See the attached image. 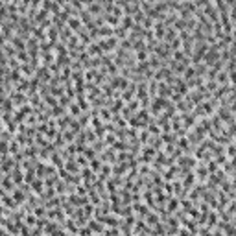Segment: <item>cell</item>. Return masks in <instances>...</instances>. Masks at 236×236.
I'll return each instance as SVG.
<instances>
[{
	"mask_svg": "<svg viewBox=\"0 0 236 236\" xmlns=\"http://www.w3.org/2000/svg\"><path fill=\"white\" fill-rule=\"evenodd\" d=\"M22 223H26V225H35L37 223V216L32 212V214H26V218H24V221Z\"/></svg>",
	"mask_w": 236,
	"mask_h": 236,
	"instance_id": "cell-3",
	"label": "cell"
},
{
	"mask_svg": "<svg viewBox=\"0 0 236 236\" xmlns=\"http://www.w3.org/2000/svg\"><path fill=\"white\" fill-rule=\"evenodd\" d=\"M9 151H11V153H19V144H17V142H11V144H9Z\"/></svg>",
	"mask_w": 236,
	"mask_h": 236,
	"instance_id": "cell-7",
	"label": "cell"
},
{
	"mask_svg": "<svg viewBox=\"0 0 236 236\" xmlns=\"http://www.w3.org/2000/svg\"><path fill=\"white\" fill-rule=\"evenodd\" d=\"M100 116H101V122H109L111 120V109H101Z\"/></svg>",
	"mask_w": 236,
	"mask_h": 236,
	"instance_id": "cell-4",
	"label": "cell"
},
{
	"mask_svg": "<svg viewBox=\"0 0 236 236\" xmlns=\"http://www.w3.org/2000/svg\"><path fill=\"white\" fill-rule=\"evenodd\" d=\"M177 209H179V199H172L168 205V212H175Z\"/></svg>",
	"mask_w": 236,
	"mask_h": 236,
	"instance_id": "cell-6",
	"label": "cell"
},
{
	"mask_svg": "<svg viewBox=\"0 0 236 236\" xmlns=\"http://www.w3.org/2000/svg\"><path fill=\"white\" fill-rule=\"evenodd\" d=\"M100 168H101V164H100L98 159H96V157L91 159V170H92V172H100Z\"/></svg>",
	"mask_w": 236,
	"mask_h": 236,
	"instance_id": "cell-5",
	"label": "cell"
},
{
	"mask_svg": "<svg viewBox=\"0 0 236 236\" xmlns=\"http://www.w3.org/2000/svg\"><path fill=\"white\" fill-rule=\"evenodd\" d=\"M66 24H68V28H70L74 33H76V32H79V30L83 28V22L79 20V17H68Z\"/></svg>",
	"mask_w": 236,
	"mask_h": 236,
	"instance_id": "cell-1",
	"label": "cell"
},
{
	"mask_svg": "<svg viewBox=\"0 0 236 236\" xmlns=\"http://www.w3.org/2000/svg\"><path fill=\"white\" fill-rule=\"evenodd\" d=\"M19 57H20V61H22V63H26V61H28V56H26L24 52H20V54H19Z\"/></svg>",
	"mask_w": 236,
	"mask_h": 236,
	"instance_id": "cell-9",
	"label": "cell"
},
{
	"mask_svg": "<svg viewBox=\"0 0 236 236\" xmlns=\"http://www.w3.org/2000/svg\"><path fill=\"white\" fill-rule=\"evenodd\" d=\"M79 111H81V109H79L78 105H74V103L70 105V113H72V115H79Z\"/></svg>",
	"mask_w": 236,
	"mask_h": 236,
	"instance_id": "cell-8",
	"label": "cell"
},
{
	"mask_svg": "<svg viewBox=\"0 0 236 236\" xmlns=\"http://www.w3.org/2000/svg\"><path fill=\"white\" fill-rule=\"evenodd\" d=\"M85 9H87L91 15H101V13H103V6L98 4V2H92V4H89V6H85Z\"/></svg>",
	"mask_w": 236,
	"mask_h": 236,
	"instance_id": "cell-2",
	"label": "cell"
}]
</instances>
